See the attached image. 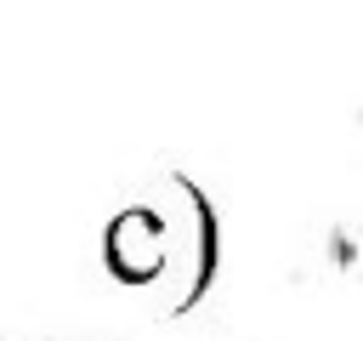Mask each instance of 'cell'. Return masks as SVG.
<instances>
[{
	"instance_id": "obj_1",
	"label": "cell",
	"mask_w": 363,
	"mask_h": 341,
	"mask_svg": "<svg viewBox=\"0 0 363 341\" xmlns=\"http://www.w3.org/2000/svg\"><path fill=\"white\" fill-rule=\"evenodd\" d=\"M176 239H182V233H176V222H170L164 210L130 205V210H119V216L108 222V233H102V261H108V273L125 278V284H153V278L170 267Z\"/></svg>"
}]
</instances>
